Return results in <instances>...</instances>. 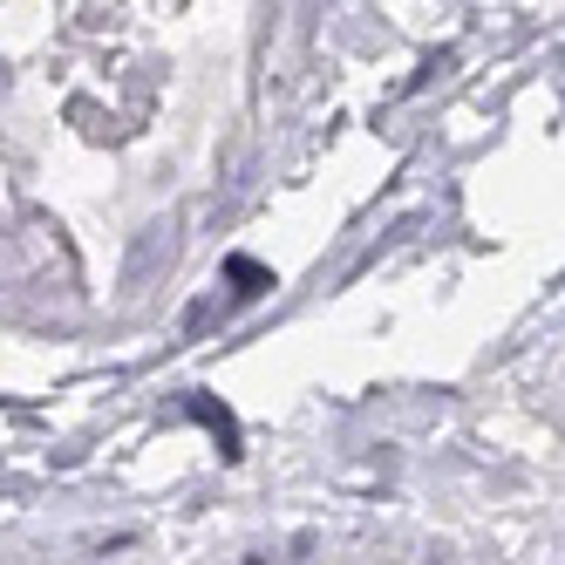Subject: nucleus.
I'll list each match as a JSON object with an SVG mask.
<instances>
[{"mask_svg":"<svg viewBox=\"0 0 565 565\" xmlns=\"http://www.w3.org/2000/svg\"><path fill=\"white\" fill-rule=\"evenodd\" d=\"M171 259H178V218L143 225V232H137V246H130V259H124V273H116V294L137 300V294L150 287V279L171 266Z\"/></svg>","mask_w":565,"mask_h":565,"instance_id":"obj_1","label":"nucleus"},{"mask_svg":"<svg viewBox=\"0 0 565 565\" xmlns=\"http://www.w3.org/2000/svg\"><path fill=\"white\" fill-rule=\"evenodd\" d=\"M184 416L191 423H205L212 436H218V457H238V423H232V409H225V402H212V395H184Z\"/></svg>","mask_w":565,"mask_h":565,"instance_id":"obj_2","label":"nucleus"},{"mask_svg":"<svg viewBox=\"0 0 565 565\" xmlns=\"http://www.w3.org/2000/svg\"><path fill=\"white\" fill-rule=\"evenodd\" d=\"M225 279H232V294H238V300H259V294L273 287V266H259V259L238 253V259H225Z\"/></svg>","mask_w":565,"mask_h":565,"instance_id":"obj_3","label":"nucleus"},{"mask_svg":"<svg viewBox=\"0 0 565 565\" xmlns=\"http://www.w3.org/2000/svg\"><path fill=\"white\" fill-rule=\"evenodd\" d=\"M218 320V300H191V313H184V334H205Z\"/></svg>","mask_w":565,"mask_h":565,"instance_id":"obj_4","label":"nucleus"}]
</instances>
